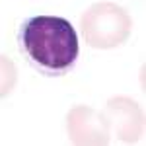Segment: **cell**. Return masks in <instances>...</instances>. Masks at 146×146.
Masks as SVG:
<instances>
[{
	"instance_id": "3",
	"label": "cell",
	"mask_w": 146,
	"mask_h": 146,
	"mask_svg": "<svg viewBox=\"0 0 146 146\" xmlns=\"http://www.w3.org/2000/svg\"><path fill=\"white\" fill-rule=\"evenodd\" d=\"M66 133L72 144H109L111 129L103 111L88 105H74L66 113Z\"/></svg>"
},
{
	"instance_id": "1",
	"label": "cell",
	"mask_w": 146,
	"mask_h": 146,
	"mask_svg": "<svg viewBox=\"0 0 146 146\" xmlns=\"http://www.w3.org/2000/svg\"><path fill=\"white\" fill-rule=\"evenodd\" d=\"M20 49L27 62L45 76H64L80 55L78 33L72 23L58 16H33L18 33Z\"/></svg>"
},
{
	"instance_id": "5",
	"label": "cell",
	"mask_w": 146,
	"mask_h": 146,
	"mask_svg": "<svg viewBox=\"0 0 146 146\" xmlns=\"http://www.w3.org/2000/svg\"><path fill=\"white\" fill-rule=\"evenodd\" d=\"M18 84V68L14 60L0 55V98L10 96Z\"/></svg>"
},
{
	"instance_id": "2",
	"label": "cell",
	"mask_w": 146,
	"mask_h": 146,
	"mask_svg": "<svg viewBox=\"0 0 146 146\" xmlns=\"http://www.w3.org/2000/svg\"><path fill=\"white\" fill-rule=\"evenodd\" d=\"M133 18L115 2H96L80 18V31L94 49H115L129 39Z\"/></svg>"
},
{
	"instance_id": "4",
	"label": "cell",
	"mask_w": 146,
	"mask_h": 146,
	"mask_svg": "<svg viewBox=\"0 0 146 146\" xmlns=\"http://www.w3.org/2000/svg\"><path fill=\"white\" fill-rule=\"evenodd\" d=\"M103 113L109 121L111 135L117 136L119 142L133 144L140 140L144 133V113L135 100L127 96H115L107 101Z\"/></svg>"
}]
</instances>
